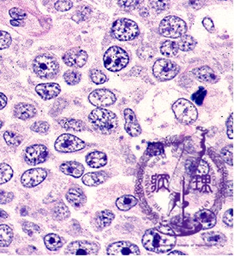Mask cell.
<instances>
[{
  "label": "cell",
  "instance_id": "cell-1",
  "mask_svg": "<svg viewBox=\"0 0 234 256\" xmlns=\"http://www.w3.org/2000/svg\"><path fill=\"white\" fill-rule=\"evenodd\" d=\"M176 236L171 228L164 226L147 230L142 239L146 250L156 254L171 251L176 245Z\"/></svg>",
  "mask_w": 234,
  "mask_h": 256
},
{
  "label": "cell",
  "instance_id": "cell-2",
  "mask_svg": "<svg viewBox=\"0 0 234 256\" xmlns=\"http://www.w3.org/2000/svg\"><path fill=\"white\" fill-rule=\"evenodd\" d=\"M89 120L94 128L102 134H110L118 128L116 115L105 109L98 108L92 111L89 116Z\"/></svg>",
  "mask_w": 234,
  "mask_h": 256
},
{
  "label": "cell",
  "instance_id": "cell-3",
  "mask_svg": "<svg viewBox=\"0 0 234 256\" xmlns=\"http://www.w3.org/2000/svg\"><path fill=\"white\" fill-rule=\"evenodd\" d=\"M33 70L38 77L51 79L57 75L59 71V64L53 55L42 54L34 60Z\"/></svg>",
  "mask_w": 234,
  "mask_h": 256
},
{
  "label": "cell",
  "instance_id": "cell-4",
  "mask_svg": "<svg viewBox=\"0 0 234 256\" xmlns=\"http://www.w3.org/2000/svg\"><path fill=\"white\" fill-rule=\"evenodd\" d=\"M129 56L121 47H110L104 56V64L105 68L110 71H119L129 63Z\"/></svg>",
  "mask_w": 234,
  "mask_h": 256
},
{
  "label": "cell",
  "instance_id": "cell-5",
  "mask_svg": "<svg viewBox=\"0 0 234 256\" xmlns=\"http://www.w3.org/2000/svg\"><path fill=\"white\" fill-rule=\"evenodd\" d=\"M187 31L186 23L175 16H167L159 26V32L163 36L178 38L184 35Z\"/></svg>",
  "mask_w": 234,
  "mask_h": 256
},
{
  "label": "cell",
  "instance_id": "cell-6",
  "mask_svg": "<svg viewBox=\"0 0 234 256\" xmlns=\"http://www.w3.org/2000/svg\"><path fill=\"white\" fill-rule=\"evenodd\" d=\"M112 32L115 38L121 41H128L139 35V29L134 21L128 19H120L113 24Z\"/></svg>",
  "mask_w": 234,
  "mask_h": 256
},
{
  "label": "cell",
  "instance_id": "cell-7",
  "mask_svg": "<svg viewBox=\"0 0 234 256\" xmlns=\"http://www.w3.org/2000/svg\"><path fill=\"white\" fill-rule=\"evenodd\" d=\"M172 110L177 120L185 125H189L197 120L196 107L187 99H178L172 106Z\"/></svg>",
  "mask_w": 234,
  "mask_h": 256
},
{
  "label": "cell",
  "instance_id": "cell-8",
  "mask_svg": "<svg viewBox=\"0 0 234 256\" xmlns=\"http://www.w3.org/2000/svg\"><path fill=\"white\" fill-rule=\"evenodd\" d=\"M180 68L173 62L165 59L157 60L153 66V72L159 81H165L172 80L177 76Z\"/></svg>",
  "mask_w": 234,
  "mask_h": 256
},
{
  "label": "cell",
  "instance_id": "cell-9",
  "mask_svg": "<svg viewBox=\"0 0 234 256\" xmlns=\"http://www.w3.org/2000/svg\"><path fill=\"white\" fill-rule=\"evenodd\" d=\"M100 246L98 243L89 241H73L66 248L65 254L67 256H96Z\"/></svg>",
  "mask_w": 234,
  "mask_h": 256
},
{
  "label": "cell",
  "instance_id": "cell-10",
  "mask_svg": "<svg viewBox=\"0 0 234 256\" xmlns=\"http://www.w3.org/2000/svg\"><path fill=\"white\" fill-rule=\"evenodd\" d=\"M54 147L56 151L60 153H73L83 149L85 143L73 135L64 133L56 139Z\"/></svg>",
  "mask_w": 234,
  "mask_h": 256
},
{
  "label": "cell",
  "instance_id": "cell-11",
  "mask_svg": "<svg viewBox=\"0 0 234 256\" xmlns=\"http://www.w3.org/2000/svg\"><path fill=\"white\" fill-rule=\"evenodd\" d=\"M48 157V148L42 144L27 147L24 154V160L29 165H37L45 162Z\"/></svg>",
  "mask_w": 234,
  "mask_h": 256
},
{
  "label": "cell",
  "instance_id": "cell-12",
  "mask_svg": "<svg viewBox=\"0 0 234 256\" xmlns=\"http://www.w3.org/2000/svg\"><path fill=\"white\" fill-rule=\"evenodd\" d=\"M47 177V172L44 168H34L26 171L22 174L21 182L26 188H33L42 183Z\"/></svg>",
  "mask_w": 234,
  "mask_h": 256
},
{
  "label": "cell",
  "instance_id": "cell-13",
  "mask_svg": "<svg viewBox=\"0 0 234 256\" xmlns=\"http://www.w3.org/2000/svg\"><path fill=\"white\" fill-rule=\"evenodd\" d=\"M88 55L79 47H74L68 50L63 56V63L72 68H81L87 63Z\"/></svg>",
  "mask_w": 234,
  "mask_h": 256
},
{
  "label": "cell",
  "instance_id": "cell-14",
  "mask_svg": "<svg viewBox=\"0 0 234 256\" xmlns=\"http://www.w3.org/2000/svg\"><path fill=\"white\" fill-rule=\"evenodd\" d=\"M89 100L96 107H105L114 104L116 97L109 90L97 89L89 95Z\"/></svg>",
  "mask_w": 234,
  "mask_h": 256
},
{
  "label": "cell",
  "instance_id": "cell-15",
  "mask_svg": "<svg viewBox=\"0 0 234 256\" xmlns=\"http://www.w3.org/2000/svg\"><path fill=\"white\" fill-rule=\"evenodd\" d=\"M140 254L138 246L128 241L114 243L107 249L108 256H139Z\"/></svg>",
  "mask_w": 234,
  "mask_h": 256
},
{
  "label": "cell",
  "instance_id": "cell-16",
  "mask_svg": "<svg viewBox=\"0 0 234 256\" xmlns=\"http://www.w3.org/2000/svg\"><path fill=\"white\" fill-rule=\"evenodd\" d=\"M125 120V128L127 133L132 137L139 136L141 133V128L139 122L136 120L135 114L130 109L124 111Z\"/></svg>",
  "mask_w": 234,
  "mask_h": 256
},
{
  "label": "cell",
  "instance_id": "cell-17",
  "mask_svg": "<svg viewBox=\"0 0 234 256\" xmlns=\"http://www.w3.org/2000/svg\"><path fill=\"white\" fill-rule=\"evenodd\" d=\"M35 91L42 99L49 100L57 97L61 92V87L55 83H47L37 85Z\"/></svg>",
  "mask_w": 234,
  "mask_h": 256
},
{
  "label": "cell",
  "instance_id": "cell-18",
  "mask_svg": "<svg viewBox=\"0 0 234 256\" xmlns=\"http://www.w3.org/2000/svg\"><path fill=\"white\" fill-rule=\"evenodd\" d=\"M68 203L76 208H80L84 206L87 202V197L83 191L77 187L68 190L66 195Z\"/></svg>",
  "mask_w": 234,
  "mask_h": 256
},
{
  "label": "cell",
  "instance_id": "cell-19",
  "mask_svg": "<svg viewBox=\"0 0 234 256\" xmlns=\"http://www.w3.org/2000/svg\"><path fill=\"white\" fill-rule=\"evenodd\" d=\"M195 77L201 82L207 84H214L217 81V76L212 68L209 66H203L194 68L192 71Z\"/></svg>",
  "mask_w": 234,
  "mask_h": 256
},
{
  "label": "cell",
  "instance_id": "cell-20",
  "mask_svg": "<svg viewBox=\"0 0 234 256\" xmlns=\"http://www.w3.org/2000/svg\"><path fill=\"white\" fill-rule=\"evenodd\" d=\"M60 170L66 175L79 178L83 174L84 167L81 163L76 161H67L60 165Z\"/></svg>",
  "mask_w": 234,
  "mask_h": 256
},
{
  "label": "cell",
  "instance_id": "cell-21",
  "mask_svg": "<svg viewBox=\"0 0 234 256\" xmlns=\"http://www.w3.org/2000/svg\"><path fill=\"white\" fill-rule=\"evenodd\" d=\"M14 114L21 120L33 118L37 115V110L33 105L27 103H19L14 107Z\"/></svg>",
  "mask_w": 234,
  "mask_h": 256
},
{
  "label": "cell",
  "instance_id": "cell-22",
  "mask_svg": "<svg viewBox=\"0 0 234 256\" xmlns=\"http://www.w3.org/2000/svg\"><path fill=\"white\" fill-rule=\"evenodd\" d=\"M196 220L202 225L203 229L206 230L213 227L217 218L215 215L209 210H201L196 214Z\"/></svg>",
  "mask_w": 234,
  "mask_h": 256
},
{
  "label": "cell",
  "instance_id": "cell-23",
  "mask_svg": "<svg viewBox=\"0 0 234 256\" xmlns=\"http://www.w3.org/2000/svg\"><path fill=\"white\" fill-rule=\"evenodd\" d=\"M108 174L105 172L87 173L82 177V182L88 187H97L104 184L108 179Z\"/></svg>",
  "mask_w": 234,
  "mask_h": 256
},
{
  "label": "cell",
  "instance_id": "cell-24",
  "mask_svg": "<svg viewBox=\"0 0 234 256\" xmlns=\"http://www.w3.org/2000/svg\"><path fill=\"white\" fill-rule=\"evenodd\" d=\"M108 162L106 155L102 152L94 151L86 156V162L92 168L104 167Z\"/></svg>",
  "mask_w": 234,
  "mask_h": 256
},
{
  "label": "cell",
  "instance_id": "cell-25",
  "mask_svg": "<svg viewBox=\"0 0 234 256\" xmlns=\"http://www.w3.org/2000/svg\"><path fill=\"white\" fill-rule=\"evenodd\" d=\"M203 241L211 246H223L227 242V236L217 231L205 233L202 235Z\"/></svg>",
  "mask_w": 234,
  "mask_h": 256
},
{
  "label": "cell",
  "instance_id": "cell-26",
  "mask_svg": "<svg viewBox=\"0 0 234 256\" xmlns=\"http://www.w3.org/2000/svg\"><path fill=\"white\" fill-rule=\"evenodd\" d=\"M115 218L114 213L108 210L99 212L95 217V223L101 229L107 227L111 224Z\"/></svg>",
  "mask_w": 234,
  "mask_h": 256
},
{
  "label": "cell",
  "instance_id": "cell-27",
  "mask_svg": "<svg viewBox=\"0 0 234 256\" xmlns=\"http://www.w3.org/2000/svg\"><path fill=\"white\" fill-rule=\"evenodd\" d=\"M61 127L68 131H82L85 129L83 122L74 119L63 118L58 121Z\"/></svg>",
  "mask_w": 234,
  "mask_h": 256
},
{
  "label": "cell",
  "instance_id": "cell-28",
  "mask_svg": "<svg viewBox=\"0 0 234 256\" xmlns=\"http://www.w3.org/2000/svg\"><path fill=\"white\" fill-rule=\"evenodd\" d=\"M45 246L50 251H57L64 245V241L61 236L56 234H49L44 238Z\"/></svg>",
  "mask_w": 234,
  "mask_h": 256
},
{
  "label": "cell",
  "instance_id": "cell-29",
  "mask_svg": "<svg viewBox=\"0 0 234 256\" xmlns=\"http://www.w3.org/2000/svg\"><path fill=\"white\" fill-rule=\"evenodd\" d=\"M14 238V231L6 224H0V247L10 245Z\"/></svg>",
  "mask_w": 234,
  "mask_h": 256
},
{
  "label": "cell",
  "instance_id": "cell-30",
  "mask_svg": "<svg viewBox=\"0 0 234 256\" xmlns=\"http://www.w3.org/2000/svg\"><path fill=\"white\" fill-rule=\"evenodd\" d=\"M52 215L55 219L63 221L69 218L71 212L64 203L59 202L55 205L54 208L52 210Z\"/></svg>",
  "mask_w": 234,
  "mask_h": 256
},
{
  "label": "cell",
  "instance_id": "cell-31",
  "mask_svg": "<svg viewBox=\"0 0 234 256\" xmlns=\"http://www.w3.org/2000/svg\"><path fill=\"white\" fill-rule=\"evenodd\" d=\"M136 203H137V200L134 196L130 195L122 196L116 202L117 207L123 211L131 209L133 207L135 206Z\"/></svg>",
  "mask_w": 234,
  "mask_h": 256
},
{
  "label": "cell",
  "instance_id": "cell-32",
  "mask_svg": "<svg viewBox=\"0 0 234 256\" xmlns=\"http://www.w3.org/2000/svg\"><path fill=\"white\" fill-rule=\"evenodd\" d=\"M179 47L175 42L167 40L162 44L160 47V53L167 58H173L178 53Z\"/></svg>",
  "mask_w": 234,
  "mask_h": 256
},
{
  "label": "cell",
  "instance_id": "cell-33",
  "mask_svg": "<svg viewBox=\"0 0 234 256\" xmlns=\"http://www.w3.org/2000/svg\"><path fill=\"white\" fill-rule=\"evenodd\" d=\"M196 40L191 35H182L180 42L177 43L179 49L182 51L188 52L191 51L195 48L196 45Z\"/></svg>",
  "mask_w": 234,
  "mask_h": 256
},
{
  "label": "cell",
  "instance_id": "cell-34",
  "mask_svg": "<svg viewBox=\"0 0 234 256\" xmlns=\"http://www.w3.org/2000/svg\"><path fill=\"white\" fill-rule=\"evenodd\" d=\"M4 138L8 146L13 147V148H16V147L20 146L24 140V137L21 135L18 134L15 132L9 131L4 132Z\"/></svg>",
  "mask_w": 234,
  "mask_h": 256
},
{
  "label": "cell",
  "instance_id": "cell-35",
  "mask_svg": "<svg viewBox=\"0 0 234 256\" xmlns=\"http://www.w3.org/2000/svg\"><path fill=\"white\" fill-rule=\"evenodd\" d=\"M14 175V170L6 163L0 164V185L9 182Z\"/></svg>",
  "mask_w": 234,
  "mask_h": 256
},
{
  "label": "cell",
  "instance_id": "cell-36",
  "mask_svg": "<svg viewBox=\"0 0 234 256\" xmlns=\"http://www.w3.org/2000/svg\"><path fill=\"white\" fill-rule=\"evenodd\" d=\"M81 78H82L81 73L76 70H69V71H66L63 74V79L66 84L70 86H75V85L79 84V81H81Z\"/></svg>",
  "mask_w": 234,
  "mask_h": 256
},
{
  "label": "cell",
  "instance_id": "cell-37",
  "mask_svg": "<svg viewBox=\"0 0 234 256\" xmlns=\"http://www.w3.org/2000/svg\"><path fill=\"white\" fill-rule=\"evenodd\" d=\"M50 125L47 122H44V121H38V122H35L30 127V130L35 133L45 135L50 131Z\"/></svg>",
  "mask_w": 234,
  "mask_h": 256
},
{
  "label": "cell",
  "instance_id": "cell-38",
  "mask_svg": "<svg viewBox=\"0 0 234 256\" xmlns=\"http://www.w3.org/2000/svg\"><path fill=\"white\" fill-rule=\"evenodd\" d=\"M137 55L143 60H149L155 55V50L149 45H144L137 50Z\"/></svg>",
  "mask_w": 234,
  "mask_h": 256
},
{
  "label": "cell",
  "instance_id": "cell-39",
  "mask_svg": "<svg viewBox=\"0 0 234 256\" xmlns=\"http://www.w3.org/2000/svg\"><path fill=\"white\" fill-rule=\"evenodd\" d=\"M23 230H24V232H26L27 235L30 236H32L34 234H36V233L38 234L41 231L38 225L27 221L23 223Z\"/></svg>",
  "mask_w": 234,
  "mask_h": 256
},
{
  "label": "cell",
  "instance_id": "cell-40",
  "mask_svg": "<svg viewBox=\"0 0 234 256\" xmlns=\"http://www.w3.org/2000/svg\"><path fill=\"white\" fill-rule=\"evenodd\" d=\"M90 78L92 82L98 85L104 84L107 80L105 75L98 69H93L91 71Z\"/></svg>",
  "mask_w": 234,
  "mask_h": 256
},
{
  "label": "cell",
  "instance_id": "cell-41",
  "mask_svg": "<svg viewBox=\"0 0 234 256\" xmlns=\"http://www.w3.org/2000/svg\"><path fill=\"white\" fill-rule=\"evenodd\" d=\"M221 155L223 158L224 160L229 165H233L234 162V148L233 146H229L226 147L222 152Z\"/></svg>",
  "mask_w": 234,
  "mask_h": 256
},
{
  "label": "cell",
  "instance_id": "cell-42",
  "mask_svg": "<svg viewBox=\"0 0 234 256\" xmlns=\"http://www.w3.org/2000/svg\"><path fill=\"white\" fill-rule=\"evenodd\" d=\"M151 6L157 11H164L168 8L170 0H149Z\"/></svg>",
  "mask_w": 234,
  "mask_h": 256
},
{
  "label": "cell",
  "instance_id": "cell-43",
  "mask_svg": "<svg viewBox=\"0 0 234 256\" xmlns=\"http://www.w3.org/2000/svg\"><path fill=\"white\" fill-rule=\"evenodd\" d=\"M12 39L8 32L0 31V50L10 46Z\"/></svg>",
  "mask_w": 234,
  "mask_h": 256
},
{
  "label": "cell",
  "instance_id": "cell-44",
  "mask_svg": "<svg viewBox=\"0 0 234 256\" xmlns=\"http://www.w3.org/2000/svg\"><path fill=\"white\" fill-rule=\"evenodd\" d=\"M207 95V91L203 87H200L198 91L192 95V99L198 105H201L204 100L205 97Z\"/></svg>",
  "mask_w": 234,
  "mask_h": 256
},
{
  "label": "cell",
  "instance_id": "cell-45",
  "mask_svg": "<svg viewBox=\"0 0 234 256\" xmlns=\"http://www.w3.org/2000/svg\"><path fill=\"white\" fill-rule=\"evenodd\" d=\"M73 2L71 0H58L55 3L54 7L58 11H66L73 7Z\"/></svg>",
  "mask_w": 234,
  "mask_h": 256
},
{
  "label": "cell",
  "instance_id": "cell-46",
  "mask_svg": "<svg viewBox=\"0 0 234 256\" xmlns=\"http://www.w3.org/2000/svg\"><path fill=\"white\" fill-rule=\"evenodd\" d=\"M144 0H118V4L121 7L131 9L140 4Z\"/></svg>",
  "mask_w": 234,
  "mask_h": 256
},
{
  "label": "cell",
  "instance_id": "cell-47",
  "mask_svg": "<svg viewBox=\"0 0 234 256\" xmlns=\"http://www.w3.org/2000/svg\"><path fill=\"white\" fill-rule=\"evenodd\" d=\"M9 15L12 19H16V20H23L27 17V14H26L25 11L19 8H12L10 9Z\"/></svg>",
  "mask_w": 234,
  "mask_h": 256
},
{
  "label": "cell",
  "instance_id": "cell-48",
  "mask_svg": "<svg viewBox=\"0 0 234 256\" xmlns=\"http://www.w3.org/2000/svg\"><path fill=\"white\" fill-rule=\"evenodd\" d=\"M14 198V193L11 192H5V191L0 190V204L5 205L10 203Z\"/></svg>",
  "mask_w": 234,
  "mask_h": 256
},
{
  "label": "cell",
  "instance_id": "cell-49",
  "mask_svg": "<svg viewBox=\"0 0 234 256\" xmlns=\"http://www.w3.org/2000/svg\"><path fill=\"white\" fill-rule=\"evenodd\" d=\"M223 221L226 224L228 225L230 227L234 226V210L229 209L226 212L223 217Z\"/></svg>",
  "mask_w": 234,
  "mask_h": 256
},
{
  "label": "cell",
  "instance_id": "cell-50",
  "mask_svg": "<svg viewBox=\"0 0 234 256\" xmlns=\"http://www.w3.org/2000/svg\"><path fill=\"white\" fill-rule=\"evenodd\" d=\"M227 135L231 139L234 138V113L229 117L227 122Z\"/></svg>",
  "mask_w": 234,
  "mask_h": 256
},
{
  "label": "cell",
  "instance_id": "cell-51",
  "mask_svg": "<svg viewBox=\"0 0 234 256\" xmlns=\"http://www.w3.org/2000/svg\"><path fill=\"white\" fill-rule=\"evenodd\" d=\"M209 172V167L207 162L201 160L198 167V174L199 175H206Z\"/></svg>",
  "mask_w": 234,
  "mask_h": 256
},
{
  "label": "cell",
  "instance_id": "cell-52",
  "mask_svg": "<svg viewBox=\"0 0 234 256\" xmlns=\"http://www.w3.org/2000/svg\"><path fill=\"white\" fill-rule=\"evenodd\" d=\"M206 1V0H188L190 6L195 9H198L202 7Z\"/></svg>",
  "mask_w": 234,
  "mask_h": 256
},
{
  "label": "cell",
  "instance_id": "cell-53",
  "mask_svg": "<svg viewBox=\"0 0 234 256\" xmlns=\"http://www.w3.org/2000/svg\"><path fill=\"white\" fill-rule=\"evenodd\" d=\"M203 24L204 27L209 32H213L214 31V26L213 22L209 18H206L203 21Z\"/></svg>",
  "mask_w": 234,
  "mask_h": 256
},
{
  "label": "cell",
  "instance_id": "cell-54",
  "mask_svg": "<svg viewBox=\"0 0 234 256\" xmlns=\"http://www.w3.org/2000/svg\"><path fill=\"white\" fill-rule=\"evenodd\" d=\"M7 101V97H6L5 95L3 94L2 93H0V110H2L6 107Z\"/></svg>",
  "mask_w": 234,
  "mask_h": 256
},
{
  "label": "cell",
  "instance_id": "cell-55",
  "mask_svg": "<svg viewBox=\"0 0 234 256\" xmlns=\"http://www.w3.org/2000/svg\"><path fill=\"white\" fill-rule=\"evenodd\" d=\"M9 218V215L4 210L0 209V222H4Z\"/></svg>",
  "mask_w": 234,
  "mask_h": 256
},
{
  "label": "cell",
  "instance_id": "cell-56",
  "mask_svg": "<svg viewBox=\"0 0 234 256\" xmlns=\"http://www.w3.org/2000/svg\"><path fill=\"white\" fill-rule=\"evenodd\" d=\"M168 256H186V254H184V253L181 252V251H175L169 253Z\"/></svg>",
  "mask_w": 234,
  "mask_h": 256
},
{
  "label": "cell",
  "instance_id": "cell-57",
  "mask_svg": "<svg viewBox=\"0 0 234 256\" xmlns=\"http://www.w3.org/2000/svg\"><path fill=\"white\" fill-rule=\"evenodd\" d=\"M10 23L11 25L14 26V27H20V26L22 25V23L21 22V20H16V19H14V20H11Z\"/></svg>",
  "mask_w": 234,
  "mask_h": 256
},
{
  "label": "cell",
  "instance_id": "cell-58",
  "mask_svg": "<svg viewBox=\"0 0 234 256\" xmlns=\"http://www.w3.org/2000/svg\"><path fill=\"white\" fill-rule=\"evenodd\" d=\"M27 214H28V211L26 209V208H23L21 210V215H22V216H26Z\"/></svg>",
  "mask_w": 234,
  "mask_h": 256
},
{
  "label": "cell",
  "instance_id": "cell-59",
  "mask_svg": "<svg viewBox=\"0 0 234 256\" xmlns=\"http://www.w3.org/2000/svg\"><path fill=\"white\" fill-rule=\"evenodd\" d=\"M3 123L2 122H1V120H0V129H1V127H2Z\"/></svg>",
  "mask_w": 234,
  "mask_h": 256
},
{
  "label": "cell",
  "instance_id": "cell-60",
  "mask_svg": "<svg viewBox=\"0 0 234 256\" xmlns=\"http://www.w3.org/2000/svg\"><path fill=\"white\" fill-rule=\"evenodd\" d=\"M0 73H1V71H0Z\"/></svg>",
  "mask_w": 234,
  "mask_h": 256
},
{
  "label": "cell",
  "instance_id": "cell-61",
  "mask_svg": "<svg viewBox=\"0 0 234 256\" xmlns=\"http://www.w3.org/2000/svg\"><path fill=\"white\" fill-rule=\"evenodd\" d=\"M222 1H224V0H222Z\"/></svg>",
  "mask_w": 234,
  "mask_h": 256
}]
</instances>
